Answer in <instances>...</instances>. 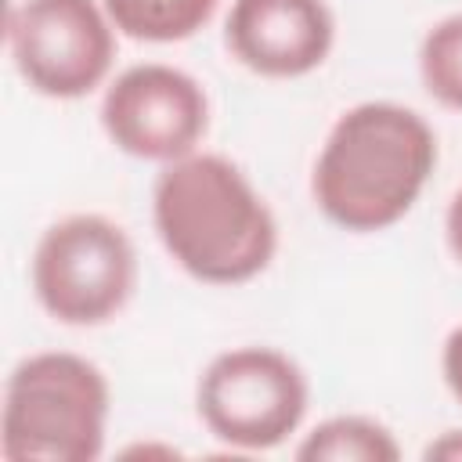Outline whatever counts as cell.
<instances>
[{"instance_id":"10","label":"cell","mask_w":462,"mask_h":462,"mask_svg":"<svg viewBox=\"0 0 462 462\" xmlns=\"http://www.w3.org/2000/svg\"><path fill=\"white\" fill-rule=\"evenodd\" d=\"M116 32L137 43H184L202 32L220 0H101Z\"/></svg>"},{"instance_id":"1","label":"cell","mask_w":462,"mask_h":462,"mask_svg":"<svg viewBox=\"0 0 462 462\" xmlns=\"http://www.w3.org/2000/svg\"><path fill=\"white\" fill-rule=\"evenodd\" d=\"M152 227L166 256L202 285H245L278 253L271 202L235 159L206 148L159 166Z\"/></svg>"},{"instance_id":"6","label":"cell","mask_w":462,"mask_h":462,"mask_svg":"<svg viewBox=\"0 0 462 462\" xmlns=\"http://www.w3.org/2000/svg\"><path fill=\"white\" fill-rule=\"evenodd\" d=\"M22 83L51 101H79L112 79L116 25L101 0H18L4 25Z\"/></svg>"},{"instance_id":"2","label":"cell","mask_w":462,"mask_h":462,"mask_svg":"<svg viewBox=\"0 0 462 462\" xmlns=\"http://www.w3.org/2000/svg\"><path fill=\"white\" fill-rule=\"evenodd\" d=\"M437 155L426 116L401 101H357L336 116L314 155L310 199L339 231H386L415 209Z\"/></svg>"},{"instance_id":"14","label":"cell","mask_w":462,"mask_h":462,"mask_svg":"<svg viewBox=\"0 0 462 462\" xmlns=\"http://www.w3.org/2000/svg\"><path fill=\"white\" fill-rule=\"evenodd\" d=\"M422 458H444V462H462V430H444L422 448Z\"/></svg>"},{"instance_id":"11","label":"cell","mask_w":462,"mask_h":462,"mask_svg":"<svg viewBox=\"0 0 462 462\" xmlns=\"http://www.w3.org/2000/svg\"><path fill=\"white\" fill-rule=\"evenodd\" d=\"M419 79L437 105L462 112V11L426 29L419 43Z\"/></svg>"},{"instance_id":"4","label":"cell","mask_w":462,"mask_h":462,"mask_svg":"<svg viewBox=\"0 0 462 462\" xmlns=\"http://www.w3.org/2000/svg\"><path fill=\"white\" fill-rule=\"evenodd\" d=\"M40 310L69 328H97L126 310L137 289V249L105 213H69L43 227L29 256Z\"/></svg>"},{"instance_id":"9","label":"cell","mask_w":462,"mask_h":462,"mask_svg":"<svg viewBox=\"0 0 462 462\" xmlns=\"http://www.w3.org/2000/svg\"><path fill=\"white\" fill-rule=\"evenodd\" d=\"M292 455L300 462H393L401 458V444L386 422L357 411H339L310 426Z\"/></svg>"},{"instance_id":"5","label":"cell","mask_w":462,"mask_h":462,"mask_svg":"<svg viewBox=\"0 0 462 462\" xmlns=\"http://www.w3.org/2000/svg\"><path fill=\"white\" fill-rule=\"evenodd\" d=\"M310 383L296 357L278 346L245 343L209 357L195 383L199 422L235 451H271L300 433Z\"/></svg>"},{"instance_id":"8","label":"cell","mask_w":462,"mask_h":462,"mask_svg":"<svg viewBox=\"0 0 462 462\" xmlns=\"http://www.w3.org/2000/svg\"><path fill=\"white\" fill-rule=\"evenodd\" d=\"M227 54L263 79H300L336 47L328 0H231L224 14Z\"/></svg>"},{"instance_id":"13","label":"cell","mask_w":462,"mask_h":462,"mask_svg":"<svg viewBox=\"0 0 462 462\" xmlns=\"http://www.w3.org/2000/svg\"><path fill=\"white\" fill-rule=\"evenodd\" d=\"M444 242H448V253L462 263V184L451 191L444 209Z\"/></svg>"},{"instance_id":"3","label":"cell","mask_w":462,"mask_h":462,"mask_svg":"<svg viewBox=\"0 0 462 462\" xmlns=\"http://www.w3.org/2000/svg\"><path fill=\"white\" fill-rule=\"evenodd\" d=\"M112 415L108 375L83 354H25L0 404V455L7 462H94L105 455Z\"/></svg>"},{"instance_id":"12","label":"cell","mask_w":462,"mask_h":462,"mask_svg":"<svg viewBox=\"0 0 462 462\" xmlns=\"http://www.w3.org/2000/svg\"><path fill=\"white\" fill-rule=\"evenodd\" d=\"M440 375H444V386L451 390V397L462 404V321L444 336V346H440Z\"/></svg>"},{"instance_id":"7","label":"cell","mask_w":462,"mask_h":462,"mask_svg":"<svg viewBox=\"0 0 462 462\" xmlns=\"http://www.w3.org/2000/svg\"><path fill=\"white\" fill-rule=\"evenodd\" d=\"M101 130L123 155L166 166L202 148L209 94L170 61H137L105 83Z\"/></svg>"}]
</instances>
